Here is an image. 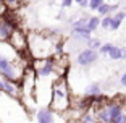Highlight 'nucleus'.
I'll return each mask as SVG.
<instances>
[{
    "mask_svg": "<svg viewBox=\"0 0 126 123\" xmlns=\"http://www.w3.org/2000/svg\"><path fill=\"white\" fill-rule=\"evenodd\" d=\"M26 71L23 53L15 50L8 42H0V78L19 83Z\"/></svg>",
    "mask_w": 126,
    "mask_h": 123,
    "instance_id": "1",
    "label": "nucleus"
},
{
    "mask_svg": "<svg viewBox=\"0 0 126 123\" xmlns=\"http://www.w3.org/2000/svg\"><path fill=\"white\" fill-rule=\"evenodd\" d=\"M50 37L52 36L41 34V33H32L28 36V50L31 52L32 58L44 60V58H50L52 57L55 44L52 42Z\"/></svg>",
    "mask_w": 126,
    "mask_h": 123,
    "instance_id": "2",
    "label": "nucleus"
},
{
    "mask_svg": "<svg viewBox=\"0 0 126 123\" xmlns=\"http://www.w3.org/2000/svg\"><path fill=\"white\" fill-rule=\"evenodd\" d=\"M50 104L48 108L55 113L65 112L70 105V88L65 78H58L55 83H52V89H50Z\"/></svg>",
    "mask_w": 126,
    "mask_h": 123,
    "instance_id": "3",
    "label": "nucleus"
},
{
    "mask_svg": "<svg viewBox=\"0 0 126 123\" xmlns=\"http://www.w3.org/2000/svg\"><path fill=\"white\" fill-rule=\"evenodd\" d=\"M57 70V62L50 57V58H44V60H37V63L34 65V71L37 76L41 78H47V76L53 75Z\"/></svg>",
    "mask_w": 126,
    "mask_h": 123,
    "instance_id": "4",
    "label": "nucleus"
},
{
    "mask_svg": "<svg viewBox=\"0 0 126 123\" xmlns=\"http://www.w3.org/2000/svg\"><path fill=\"white\" fill-rule=\"evenodd\" d=\"M7 42L15 49V50H18V52H21V53H24L28 50V37H26V34H24V31H23L21 28H16V29L13 31V34H11V37L8 39Z\"/></svg>",
    "mask_w": 126,
    "mask_h": 123,
    "instance_id": "5",
    "label": "nucleus"
},
{
    "mask_svg": "<svg viewBox=\"0 0 126 123\" xmlns=\"http://www.w3.org/2000/svg\"><path fill=\"white\" fill-rule=\"evenodd\" d=\"M99 60V52L97 50H94V49H87L86 47L84 50H81V52L76 55V65L78 67H82V68H87L91 67V65H94Z\"/></svg>",
    "mask_w": 126,
    "mask_h": 123,
    "instance_id": "6",
    "label": "nucleus"
},
{
    "mask_svg": "<svg viewBox=\"0 0 126 123\" xmlns=\"http://www.w3.org/2000/svg\"><path fill=\"white\" fill-rule=\"evenodd\" d=\"M0 92L7 94L8 97L11 99H19V84L18 83H11V81H7V79L0 78Z\"/></svg>",
    "mask_w": 126,
    "mask_h": 123,
    "instance_id": "7",
    "label": "nucleus"
},
{
    "mask_svg": "<svg viewBox=\"0 0 126 123\" xmlns=\"http://www.w3.org/2000/svg\"><path fill=\"white\" fill-rule=\"evenodd\" d=\"M105 105H107V110H108V115H110V123H113L116 118H120V117L125 113V108H123V105L120 104L118 101H110V102H105Z\"/></svg>",
    "mask_w": 126,
    "mask_h": 123,
    "instance_id": "8",
    "label": "nucleus"
},
{
    "mask_svg": "<svg viewBox=\"0 0 126 123\" xmlns=\"http://www.w3.org/2000/svg\"><path fill=\"white\" fill-rule=\"evenodd\" d=\"M70 36H71V39H74V41H78V42H87L92 37V33L86 26H82V28H73Z\"/></svg>",
    "mask_w": 126,
    "mask_h": 123,
    "instance_id": "9",
    "label": "nucleus"
},
{
    "mask_svg": "<svg viewBox=\"0 0 126 123\" xmlns=\"http://www.w3.org/2000/svg\"><path fill=\"white\" fill-rule=\"evenodd\" d=\"M37 123H53V112L48 107H42L36 112Z\"/></svg>",
    "mask_w": 126,
    "mask_h": 123,
    "instance_id": "10",
    "label": "nucleus"
},
{
    "mask_svg": "<svg viewBox=\"0 0 126 123\" xmlns=\"http://www.w3.org/2000/svg\"><path fill=\"white\" fill-rule=\"evenodd\" d=\"M100 94H104V92H102V86L99 83H91V84L86 86V89H84V96H87V97L100 96Z\"/></svg>",
    "mask_w": 126,
    "mask_h": 123,
    "instance_id": "11",
    "label": "nucleus"
},
{
    "mask_svg": "<svg viewBox=\"0 0 126 123\" xmlns=\"http://www.w3.org/2000/svg\"><path fill=\"white\" fill-rule=\"evenodd\" d=\"M100 16H89V19H87V24H86V28L91 31V33H94V31H97L100 28Z\"/></svg>",
    "mask_w": 126,
    "mask_h": 123,
    "instance_id": "12",
    "label": "nucleus"
},
{
    "mask_svg": "<svg viewBox=\"0 0 126 123\" xmlns=\"http://www.w3.org/2000/svg\"><path fill=\"white\" fill-rule=\"evenodd\" d=\"M108 58L110 60H121V47L118 45H113L108 52Z\"/></svg>",
    "mask_w": 126,
    "mask_h": 123,
    "instance_id": "13",
    "label": "nucleus"
},
{
    "mask_svg": "<svg viewBox=\"0 0 126 123\" xmlns=\"http://www.w3.org/2000/svg\"><path fill=\"white\" fill-rule=\"evenodd\" d=\"M3 3L7 8H11V10H18V8L23 7L24 0H3Z\"/></svg>",
    "mask_w": 126,
    "mask_h": 123,
    "instance_id": "14",
    "label": "nucleus"
},
{
    "mask_svg": "<svg viewBox=\"0 0 126 123\" xmlns=\"http://www.w3.org/2000/svg\"><path fill=\"white\" fill-rule=\"evenodd\" d=\"M100 45H102V42H100V39H97V37H91L89 41L86 42V47L87 49H94V50L100 49Z\"/></svg>",
    "mask_w": 126,
    "mask_h": 123,
    "instance_id": "15",
    "label": "nucleus"
},
{
    "mask_svg": "<svg viewBox=\"0 0 126 123\" xmlns=\"http://www.w3.org/2000/svg\"><path fill=\"white\" fill-rule=\"evenodd\" d=\"M97 13H99L102 18H104V16H107V15H110V13H111V11H110V3H105V2H104V3L97 8Z\"/></svg>",
    "mask_w": 126,
    "mask_h": 123,
    "instance_id": "16",
    "label": "nucleus"
},
{
    "mask_svg": "<svg viewBox=\"0 0 126 123\" xmlns=\"http://www.w3.org/2000/svg\"><path fill=\"white\" fill-rule=\"evenodd\" d=\"M87 19H89V16H82V18H78L74 23H71V29L73 28H82L87 24Z\"/></svg>",
    "mask_w": 126,
    "mask_h": 123,
    "instance_id": "17",
    "label": "nucleus"
},
{
    "mask_svg": "<svg viewBox=\"0 0 126 123\" xmlns=\"http://www.w3.org/2000/svg\"><path fill=\"white\" fill-rule=\"evenodd\" d=\"M111 18H113V16H110V15L104 16V18L100 19V28H102V29H110V23H111Z\"/></svg>",
    "mask_w": 126,
    "mask_h": 123,
    "instance_id": "18",
    "label": "nucleus"
},
{
    "mask_svg": "<svg viewBox=\"0 0 126 123\" xmlns=\"http://www.w3.org/2000/svg\"><path fill=\"white\" fill-rule=\"evenodd\" d=\"M113 47V44H110V42H107V44H102L99 49V53L100 55H108V52H110V49Z\"/></svg>",
    "mask_w": 126,
    "mask_h": 123,
    "instance_id": "19",
    "label": "nucleus"
},
{
    "mask_svg": "<svg viewBox=\"0 0 126 123\" xmlns=\"http://www.w3.org/2000/svg\"><path fill=\"white\" fill-rule=\"evenodd\" d=\"M121 19H118V18H111V23H110V31H118L120 29V26H121Z\"/></svg>",
    "mask_w": 126,
    "mask_h": 123,
    "instance_id": "20",
    "label": "nucleus"
},
{
    "mask_svg": "<svg viewBox=\"0 0 126 123\" xmlns=\"http://www.w3.org/2000/svg\"><path fill=\"white\" fill-rule=\"evenodd\" d=\"M95 120H97V117L89 112H86L84 117H82V123H95Z\"/></svg>",
    "mask_w": 126,
    "mask_h": 123,
    "instance_id": "21",
    "label": "nucleus"
},
{
    "mask_svg": "<svg viewBox=\"0 0 126 123\" xmlns=\"http://www.w3.org/2000/svg\"><path fill=\"white\" fill-rule=\"evenodd\" d=\"M104 3V0H89V8L92 11H97V8Z\"/></svg>",
    "mask_w": 126,
    "mask_h": 123,
    "instance_id": "22",
    "label": "nucleus"
},
{
    "mask_svg": "<svg viewBox=\"0 0 126 123\" xmlns=\"http://www.w3.org/2000/svg\"><path fill=\"white\" fill-rule=\"evenodd\" d=\"M55 53L57 55H63V41H58L55 44Z\"/></svg>",
    "mask_w": 126,
    "mask_h": 123,
    "instance_id": "23",
    "label": "nucleus"
},
{
    "mask_svg": "<svg viewBox=\"0 0 126 123\" xmlns=\"http://www.w3.org/2000/svg\"><path fill=\"white\" fill-rule=\"evenodd\" d=\"M76 2V5H79V7L86 8V7H89V0H74Z\"/></svg>",
    "mask_w": 126,
    "mask_h": 123,
    "instance_id": "24",
    "label": "nucleus"
},
{
    "mask_svg": "<svg viewBox=\"0 0 126 123\" xmlns=\"http://www.w3.org/2000/svg\"><path fill=\"white\" fill-rule=\"evenodd\" d=\"M73 2L74 0H62V7L63 8H70L71 5H73Z\"/></svg>",
    "mask_w": 126,
    "mask_h": 123,
    "instance_id": "25",
    "label": "nucleus"
},
{
    "mask_svg": "<svg viewBox=\"0 0 126 123\" xmlns=\"http://www.w3.org/2000/svg\"><path fill=\"white\" fill-rule=\"evenodd\" d=\"M120 84H121V88H125V89H126V71L121 75V78H120Z\"/></svg>",
    "mask_w": 126,
    "mask_h": 123,
    "instance_id": "26",
    "label": "nucleus"
},
{
    "mask_svg": "<svg viewBox=\"0 0 126 123\" xmlns=\"http://www.w3.org/2000/svg\"><path fill=\"white\" fill-rule=\"evenodd\" d=\"M113 123H126V113H123V115L120 117V118H116Z\"/></svg>",
    "mask_w": 126,
    "mask_h": 123,
    "instance_id": "27",
    "label": "nucleus"
},
{
    "mask_svg": "<svg viewBox=\"0 0 126 123\" xmlns=\"http://www.w3.org/2000/svg\"><path fill=\"white\" fill-rule=\"evenodd\" d=\"M5 8H7V7H5V3H2V2H0V16H2V15H5Z\"/></svg>",
    "mask_w": 126,
    "mask_h": 123,
    "instance_id": "28",
    "label": "nucleus"
},
{
    "mask_svg": "<svg viewBox=\"0 0 126 123\" xmlns=\"http://www.w3.org/2000/svg\"><path fill=\"white\" fill-rule=\"evenodd\" d=\"M121 60H126V47H121Z\"/></svg>",
    "mask_w": 126,
    "mask_h": 123,
    "instance_id": "29",
    "label": "nucleus"
},
{
    "mask_svg": "<svg viewBox=\"0 0 126 123\" xmlns=\"http://www.w3.org/2000/svg\"><path fill=\"white\" fill-rule=\"evenodd\" d=\"M118 3H115V5H110V11H118Z\"/></svg>",
    "mask_w": 126,
    "mask_h": 123,
    "instance_id": "30",
    "label": "nucleus"
},
{
    "mask_svg": "<svg viewBox=\"0 0 126 123\" xmlns=\"http://www.w3.org/2000/svg\"><path fill=\"white\" fill-rule=\"evenodd\" d=\"M125 23H126V13H125Z\"/></svg>",
    "mask_w": 126,
    "mask_h": 123,
    "instance_id": "31",
    "label": "nucleus"
},
{
    "mask_svg": "<svg viewBox=\"0 0 126 123\" xmlns=\"http://www.w3.org/2000/svg\"><path fill=\"white\" fill-rule=\"evenodd\" d=\"M111 2H116V0H111Z\"/></svg>",
    "mask_w": 126,
    "mask_h": 123,
    "instance_id": "32",
    "label": "nucleus"
}]
</instances>
